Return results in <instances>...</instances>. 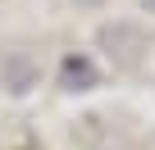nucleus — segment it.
<instances>
[{
  "mask_svg": "<svg viewBox=\"0 0 155 150\" xmlns=\"http://www.w3.org/2000/svg\"><path fill=\"white\" fill-rule=\"evenodd\" d=\"M96 78H101V73H96V64H91L87 55H68V59L59 64V87H64V91H91Z\"/></svg>",
  "mask_w": 155,
  "mask_h": 150,
  "instance_id": "f257e3e1",
  "label": "nucleus"
},
{
  "mask_svg": "<svg viewBox=\"0 0 155 150\" xmlns=\"http://www.w3.org/2000/svg\"><path fill=\"white\" fill-rule=\"evenodd\" d=\"M5 87H9V91H28V87H32V64H28L23 55H14V59L5 64Z\"/></svg>",
  "mask_w": 155,
  "mask_h": 150,
  "instance_id": "f03ea898",
  "label": "nucleus"
}]
</instances>
